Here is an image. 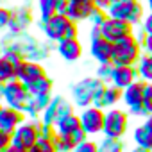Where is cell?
Segmentation results:
<instances>
[{
    "label": "cell",
    "mask_w": 152,
    "mask_h": 152,
    "mask_svg": "<svg viewBox=\"0 0 152 152\" xmlns=\"http://www.w3.org/2000/svg\"><path fill=\"white\" fill-rule=\"evenodd\" d=\"M0 45H2L4 52H13L20 59H29V61H38L43 63L48 59L52 43L47 39H41L31 32H22V34H11L6 32L0 38Z\"/></svg>",
    "instance_id": "cell-1"
},
{
    "label": "cell",
    "mask_w": 152,
    "mask_h": 152,
    "mask_svg": "<svg viewBox=\"0 0 152 152\" xmlns=\"http://www.w3.org/2000/svg\"><path fill=\"white\" fill-rule=\"evenodd\" d=\"M41 34L50 43H59L63 39L70 38H79V23L70 20L66 15H54L47 22H38Z\"/></svg>",
    "instance_id": "cell-2"
},
{
    "label": "cell",
    "mask_w": 152,
    "mask_h": 152,
    "mask_svg": "<svg viewBox=\"0 0 152 152\" xmlns=\"http://www.w3.org/2000/svg\"><path fill=\"white\" fill-rule=\"evenodd\" d=\"M104 88V83L99 81L95 75H90V77H83L77 83H73L70 88V100L75 107L84 109L95 104L97 95L100 93V90Z\"/></svg>",
    "instance_id": "cell-3"
},
{
    "label": "cell",
    "mask_w": 152,
    "mask_h": 152,
    "mask_svg": "<svg viewBox=\"0 0 152 152\" xmlns=\"http://www.w3.org/2000/svg\"><path fill=\"white\" fill-rule=\"evenodd\" d=\"M141 56H143V48H141V43L136 34L113 43L111 63L115 66H136Z\"/></svg>",
    "instance_id": "cell-4"
},
{
    "label": "cell",
    "mask_w": 152,
    "mask_h": 152,
    "mask_svg": "<svg viewBox=\"0 0 152 152\" xmlns=\"http://www.w3.org/2000/svg\"><path fill=\"white\" fill-rule=\"evenodd\" d=\"M107 15L111 18H118L122 22H127L136 29L141 25L147 13H145V6L141 0H116V2L111 4Z\"/></svg>",
    "instance_id": "cell-5"
},
{
    "label": "cell",
    "mask_w": 152,
    "mask_h": 152,
    "mask_svg": "<svg viewBox=\"0 0 152 152\" xmlns=\"http://www.w3.org/2000/svg\"><path fill=\"white\" fill-rule=\"evenodd\" d=\"M129 116L131 115L125 109H120V107L107 109L106 118H104L102 136L104 138H113V140H122L129 131Z\"/></svg>",
    "instance_id": "cell-6"
},
{
    "label": "cell",
    "mask_w": 152,
    "mask_h": 152,
    "mask_svg": "<svg viewBox=\"0 0 152 152\" xmlns=\"http://www.w3.org/2000/svg\"><path fill=\"white\" fill-rule=\"evenodd\" d=\"M29 99H31V93H29L27 86L23 83H20L18 79H15L11 83H6L2 86V102H4V106L15 107L18 111H25Z\"/></svg>",
    "instance_id": "cell-7"
},
{
    "label": "cell",
    "mask_w": 152,
    "mask_h": 152,
    "mask_svg": "<svg viewBox=\"0 0 152 152\" xmlns=\"http://www.w3.org/2000/svg\"><path fill=\"white\" fill-rule=\"evenodd\" d=\"M143 93H145V83L136 81L134 84H131L122 91V104L131 116L145 120L147 115L143 111Z\"/></svg>",
    "instance_id": "cell-8"
},
{
    "label": "cell",
    "mask_w": 152,
    "mask_h": 152,
    "mask_svg": "<svg viewBox=\"0 0 152 152\" xmlns=\"http://www.w3.org/2000/svg\"><path fill=\"white\" fill-rule=\"evenodd\" d=\"M70 113H75V106L72 104V100L66 99V97H63V95H54L52 100H50V104L43 111L39 122L45 124V125H52L54 127L61 118H64Z\"/></svg>",
    "instance_id": "cell-9"
},
{
    "label": "cell",
    "mask_w": 152,
    "mask_h": 152,
    "mask_svg": "<svg viewBox=\"0 0 152 152\" xmlns=\"http://www.w3.org/2000/svg\"><path fill=\"white\" fill-rule=\"evenodd\" d=\"M39 138H41V122L39 120H25L11 134V143L16 147H22L25 150H31Z\"/></svg>",
    "instance_id": "cell-10"
},
{
    "label": "cell",
    "mask_w": 152,
    "mask_h": 152,
    "mask_svg": "<svg viewBox=\"0 0 152 152\" xmlns=\"http://www.w3.org/2000/svg\"><path fill=\"white\" fill-rule=\"evenodd\" d=\"M79 120H81V127L83 131L88 134V138L99 136L104 131V118H106V111L97 107V106H90L84 109H79Z\"/></svg>",
    "instance_id": "cell-11"
},
{
    "label": "cell",
    "mask_w": 152,
    "mask_h": 152,
    "mask_svg": "<svg viewBox=\"0 0 152 152\" xmlns=\"http://www.w3.org/2000/svg\"><path fill=\"white\" fill-rule=\"evenodd\" d=\"M134 34V27L131 25V23H127V22H122V20H118V18H107L104 23H102V27H100V36L102 38H106L107 41H111V43H116V41H120V39H124V38H129V36H132Z\"/></svg>",
    "instance_id": "cell-12"
},
{
    "label": "cell",
    "mask_w": 152,
    "mask_h": 152,
    "mask_svg": "<svg viewBox=\"0 0 152 152\" xmlns=\"http://www.w3.org/2000/svg\"><path fill=\"white\" fill-rule=\"evenodd\" d=\"M34 23V15L32 9L29 6H18L11 9V22H9V29L7 32L11 34H22V32H29V29Z\"/></svg>",
    "instance_id": "cell-13"
},
{
    "label": "cell",
    "mask_w": 152,
    "mask_h": 152,
    "mask_svg": "<svg viewBox=\"0 0 152 152\" xmlns=\"http://www.w3.org/2000/svg\"><path fill=\"white\" fill-rule=\"evenodd\" d=\"M47 75V70L43 66V63H38V61H29V59H22L18 64H16V79L20 83H23L25 86L45 77Z\"/></svg>",
    "instance_id": "cell-14"
},
{
    "label": "cell",
    "mask_w": 152,
    "mask_h": 152,
    "mask_svg": "<svg viewBox=\"0 0 152 152\" xmlns=\"http://www.w3.org/2000/svg\"><path fill=\"white\" fill-rule=\"evenodd\" d=\"M54 50L57 52V56L64 63H75V61H79L83 57V54H84V47H83L79 38L63 39V41L54 45Z\"/></svg>",
    "instance_id": "cell-15"
},
{
    "label": "cell",
    "mask_w": 152,
    "mask_h": 152,
    "mask_svg": "<svg viewBox=\"0 0 152 152\" xmlns=\"http://www.w3.org/2000/svg\"><path fill=\"white\" fill-rule=\"evenodd\" d=\"M88 52L91 56L93 61H97V64H107L113 59V43L107 41L102 36H95L90 38V45H88Z\"/></svg>",
    "instance_id": "cell-16"
},
{
    "label": "cell",
    "mask_w": 152,
    "mask_h": 152,
    "mask_svg": "<svg viewBox=\"0 0 152 152\" xmlns=\"http://www.w3.org/2000/svg\"><path fill=\"white\" fill-rule=\"evenodd\" d=\"M25 120H27V115L23 111H18V109L9 107V106L0 107V131L13 134Z\"/></svg>",
    "instance_id": "cell-17"
},
{
    "label": "cell",
    "mask_w": 152,
    "mask_h": 152,
    "mask_svg": "<svg viewBox=\"0 0 152 152\" xmlns=\"http://www.w3.org/2000/svg\"><path fill=\"white\" fill-rule=\"evenodd\" d=\"M120 102H122V90H118V88L113 86V84H104V88H102L100 93L97 95L93 106H97V107L107 111V109L118 107Z\"/></svg>",
    "instance_id": "cell-18"
},
{
    "label": "cell",
    "mask_w": 152,
    "mask_h": 152,
    "mask_svg": "<svg viewBox=\"0 0 152 152\" xmlns=\"http://www.w3.org/2000/svg\"><path fill=\"white\" fill-rule=\"evenodd\" d=\"M93 9H95L93 0H70L66 16L73 20L75 23H83V22H88Z\"/></svg>",
    "instance_id": "cell-19"
},
{
    "label": "cell",
    "mask_w": 152,
    "mask_h": 152,
    "mask_svg": "<svg viewBox=\"0 0 152 152\" xmlns=\"http://www.w3.org/2000/svg\"><path fill=\"white\" fill-rule=\"evenodd\" d=\"M138 79V72L136 66H115L113 70V77H111V84L116 86L118 90H125L131 84H134Z\"/></svg>",
    "instance_id": "cell-20"
},
{
    "label": "cell",
    "mask_w": 152,
    "mask_h": 152,
    "mask_svg": "<svg viewBox=\"0 0 152 152\" xmlns=\"http://www.w3.org/2000/svg\"><path fill=\"white\" fill-rule=\"evenodd\" d=\"M132 141L136 147L152 150V122L148 118H145L132 129Z\"/></svg>",
    "instance_id": "cell-21"
},
{
    "label": "cell",
    "mask_w": 152,
    "mask_h": 152,
    "mask_svg": "<svg viewBox=\"0 0 152 152\" xmlns=\"http://www.w3.org/2000/svg\"><path fill=\"white\" fill-rule=\"evenodd\" d=\"M56 132L57 134H64V136H75L83 127H81V120H79V115L77 113H70L66 115L64 118H61L56 125H54Z\"/></svg>",
    "instance_id": "cell-22"
},
{
    "label": "cell",
    "mask_w": 152,
    "mask_h": 152,
    "mask_svg": "<svg viewBox=\"0 0 152 152\" xmlns=\"http://www.w3.org/2000/svg\"><path fill=\"white\" fill-rule=\"evenodd\" d=\"M54 97V95H52ZM52 97H41V95H31L29 102H27V107H25V115L29 120H39L43 111L47 109V106L50 104Z\"/></svg>",
    "instance_id": "cell-23"
},
{
    "label": "cell",
    "mask_w": 152,
    "mask_h": 152,
    "mask_svg": "<svg viewBox=\"0 0 152 152\" xmlns=\"http://www.w3.org/2000/svg\"><path fill=\"white\" fill-rule=\"evenodd\" d=\"M27 90L31 95H41V97H52V91H54V81L45 75V77L27 84Z\"/></svg>",
    "instance_id": "cell-24"
},
{
    "label": "cell",
    "mask_w": 152,
    "mask_h": 152,
    "mask_svg": "<svg viewBox=\"0 0 152 152\" xmlns=\"http://www.w3.org/2000/svg\"><path fill=\"white\" fill-rule=\"evenodd\" d=\"M136 72H138V79L145 84H152V56L143 54L136 64Z\"/></svg>",
    "instance_id": "cell-25"
},
{
    "label": "cell",
    "mask_w": 152,
    "mask_h": 152,
    "mask_svg": "<svg viewBox=\"0 0 152 152\" xmlns=\"http://www.w3.org/2000/svg\"><path fill=\"white\" fill-rule=\"evenodd\" d=\"M36 9H38V22H47L54 15H57L56 0H36Z\"/></svg>",
    "instance_id": "cell-26"
},
{
    "label": "cell",
    "mask_w": 152,
    "mask_h": 152,
    "mask_svg": "<svg viewBox=\"0 0 152 152\" xmlns=\"http://www.w3.org/2000/svg\"><path fill=\"white\" fill-rule=\"evenodd\" d=\"M16 79V64L11 63L7 57H0V84H6Z\"/></svg>",
    "instance_id": "cell-27"
},
{
    "label": "cell",
    "mask_w": 152,
    "mask_h": 152,
    "mask_svg": "<svg viewBox=\"0 0 152 152\" xmlns=\"http://www.w3.org/2000/svg\"><path fill=\"white\" fill-rule=\"evenodd\" d=\"M99 152H125V145L122 140H113V138H104L99 141Z\"/></svg>",
    "instance_id": "cell-28"
},
{
    "label": "cell",
    "mask_w": 152,
    "mask_h": 152,
    "mask_svg": "<svg viewBox=\"0 0 152 152\" xmlns=\"http://www.w3.org/2000/svg\"><path fill=\"white\" fill-rule=\"evenodd\" d=\"M54 143H56V150L57 152H73V148L77 147L75 140L72 136H64V134H57L54 136Z\"/></svg>",
    "instance_id": "cell-29"
},
{
    "label": "cell",
    "mask_w": 152,
    "mask_h": 152,
    "mask_svg": "<svg viewBox=\"0 0 152 152\" xmlns=\"http://www.w3.org/2000/svg\"><path fill=\"white\" fill-rule=\"evenodd\" d=\"M29 152H57L56 143H54V136H41Z\"/></svg>",
    "instance_id": "cell-30"
},
{
    "label": "cell",
    "mask_w": 152,
    "mask_h": 152,
    "mask_svg": "<svg viewBox=\"0 0 152 152\" xmlns=\"http://www.w3.org/2000/svg\"><path fill=\"white\" fill-rule=\"evenodd\" d=\"M113 70H115V64H113V63H107V64H97L95 77H97L99 81H102L104 84H111Z\"/></svg>",
    "instance_id": "cell-31"
},
{
    "label": "cell",
    "mask_w": 152,
    "mask_h": 152,
    "mask_svg": "<svg viewBox=\"0 0 152 152\" xmlns=\"http://www.w3.org/2000/svg\"><path fill=\"white\" fill-rule=\"evenodd\" d=\"M109 18V15H107V11H102V9H93L91 11V15H90V18H88V23H90V27H102V23L106 22Z\"/></svg>",
    "instance_id": "cell-32"
},
{
    "label": "cell",
    "mask_w": 152,
    "mask_h": 152,
    "mask_svg": "<svg viewBox=\"0 0 152 152\" xmlns=\"http://www.w3.org/2000/svg\"><path fill=\"white\" fill-rule=\"evenodd\" d=\"M73 152H99V141L88 138V140H84L83 143H79L75 147Z\"/></svg>",
    "instance_id": "cell-33"
},
{
    "label": "cell",
    "mask_w": 152,
    "mask_h": 152,
    "mask_svg": "<svg viewBox=\"0 0 152 152\" xmlns=\"http://www.w3.org/2000/svg\"><path fill=\"white\" fill-rule=\"evenodd\" d=\"M143 111L147 118L152 115V84H145V93H143Z\"/></svg>",
    "instance_id": "cell-34"
},
{
    "label": "cell",
    "mask_w": 152,
    "mask_h": 152,
    "mask_svg": "<svg viewBox=\"0 0 152 152\" xmlns=\"http://www.w3.org/2000/svg\"><path fill=\"white\" fill-rule=\"evenodd\" d=\"M9 22H11V7L0 6V32L9 29Z\"/></svg>",
    "instance_id": "cell-35"
},
{
    "label": "cell",
    "mask_w": 152,
    "mask_h": 152,
    "mask_svg": "<svg viewBox=\"0 0 152 152\" xmlns=\"http://www.w3.org/2000/svg\"><path fill=\"white\" fill-rule=\"evenodd\" d=\"M140 43H141V48H143V54L147 56H152V34H145L140 31V34H136Z\"/></svg>",
    "instance_id": "cell-36"
},
{
    "label": "cell",
    "mask_w": 152,
    "mask_h": 152,
    "mask_svg": "<svg viewBox=\"0 0 152 152\" xmlns=\"http://www.w3.org/2000/svg\"><path fill=\"white\" fill-rule=\"evenodd\" d=\"M140 31L145 32V34H152V13H147L141 25H140Z\"/></svg>",
    "instance_id": "cell-37"
},
{
    "label": "cell",
    "mask_w": 152,
    "mask_h": 152,
    "mask_svg": "<svg viewBox=\"0 0 152 152\" xmlns=\"http://www.w3.org/2000/svg\"><path fill=\"white\" fill-rule=\"evenodd\" d=\"M11 145V134L0 131V152H6Z\"/></svg>",
    "instance_id": "cell-38"
},
{
    "label": "cell",
    "mask_w": 152,
    "mask_h": 152,
    "mask_svg": "<svg viewBox=\"0 0 152 152\" xmlns=\"http://www.w3.org/2000/svg\"><path fill=\"white\" fill-rule=\"evenodd\" d=\"M113 2H115V0H93V6L97 9H102V11H109Z\"/></svg>",
    "instance_id": "cell-39"
},
{
    "label": "cell",
    "mask_w": 152,
    "mask_h": 152,
    "mask_svg": "<svg viewBox=\"0 0 152 152\" xmlns=\"http://www.w3.org/2000/svg\"><path fill=\"white\" fill-rule=\"evenodd\" d=\"M6 152H29V150H25V148H22V147H16V145H9V148L6 150Z\"/></svg>",
    "instance_id": "cell-40"
},
{
    "label": "cell",
    "mask_w": 152,
    "mask_h": 152,
    "mask_svg": "<svg viewBox=\"0 0 152 152\" xmlns=\"http://www.w3.org/2000/svg\"><path fill=\"white\" fill-rule=\"evenodd\" d=\"M131 152H152V150H148V148H141V147H136V145H134V147L131 148Z\"/></svg>",
    "instance_id": "cell-41"
},
{
    "label": "cell",
    "mask_w": 152,
    "mask_h": 152,
    "mask_svg": "<svg viewBox=\"0 0 152 152\" xmlns=\"http://www.w3.org/2000/svg\"><path fill=\"white\" fill-rule=\"evenodd\" d=\"M145 6H147V13H152V0H145Z\"/></svg>",
    "instance_id": "cell-42"
},
{
    "label": "cell",
    "mask_w": 152,
    "mask_h": 152,
    "mask_svg": "<svg viewBox=\"0 0 152 152\" xmlns=\"http://www.w3.org/2000/svg\"><path fill=\"white\" fill-rule=\"evenodd\" d=\"M148 120H150V122H152V115H150V116H148Z\"/></svg>",
    "instance_id": "cell-43"
}]
</instances>
